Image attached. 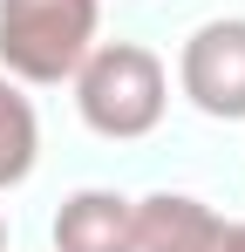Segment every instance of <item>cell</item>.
<instances>
[{
    "label": "cell",
    "instance_id": "obj_1",
    "mask_svg": "<svg viewBox=\"0 0 245 252\" xmlns=\"http://www.w3.org/2000/svg\"><path fill=\"white\" fill-rule=\"evenodd\" d=\"M68 82H75L82 123L95 129V136H109V143L150 136L163 123V109H170V75H163L157 55L136 48V41H95L75 62Z\"/></svg>",
    "mask_w": 245,
    "mask_h": 252
},
{
    "label": "cell",
    "instance_id": "obj_2",
    "mask_svg": "<svg viewBox=\"0 0 245 252\" xmlns=\"http://www.w3.org/2000/svg\"><path fill=\"white\" fill-rule=\"evenodd\" d=\"M102 0H0V75L14 82H68L95 48Z\"/></svg>",
    "mask_w": 245,
    "mask_h": 252
},
{
    "label": "cell",
    "instance_id": "obj_3",
    "mask_svg": "<svg viewBox=\"0 0 245 252\" xmlns=\"http://www.w3.org/2000/svg\"><path fill=\"white\" fill-rule=\"evenodd\" d=\"M177 89L218 123H245V21H204L177 55Z\"/></svg>",
    "mask_w": 245,
    "mask_h": 252
},
{
    "label": "cell",
    "instance_id": "obj_4",
    "mask_svg": "<svg viewBox=\"0 0 245 252\" xmlns=\"http://www.w3.org/2000/svg\"><path fill=\"white\" fill-rule=\"evenodd\" d=\"M55 252H136V198L89 184L55 211Z\"/></svg>",
    "mask_w": 245,
    "mask_h": 252
},
{
    "label": "cell",
    "instance_id": "obj_5",
    "mask_svg": "<svg viewBox=\"0 0 245 252\" xmlns=\"http://www.w3.org/2000/svg\"><path fill=\"white\" fill-rule=\"evenodd\" d=\"M218 232V211L191 191H150L136 198V252H204Z\"/></svg>",
    "mask_w": 245,
    "mask_h": 252
},
{
    "label": "cell",
    "instance_id": "obj_6",
    "mask_svg": "<svg viewBox=\"0 0 245 252\" xmlns=\"http://www.w3.org/2000/svg\"><path fill=\"white\" fill-rule=\"evenodd\" d=\"M34 157H41V116H34V102L21 95V82L0 75V191L28 184Z\"/></svg>",
    "mask_w": 245,
    "mask_h": 252
},
{
    "label": "cell",
    "instance_id": "obj_7",
    "mask_svg": "<svg viewBox=\"0 0 245 252\" xmlns=\"http://www.w3.org/2000/svg\"><path fill=\"white\" fill-rule=\"evenodd\" d=\"M204 252H245V218H218V232H211Z\"/></svg>",
    "mask_w": 245,
    "mask_h": 252
},
{
    "label": "cell",
    "instance_id": "obj_8",
    "mask_svg": "<svg viewBox=\"0 0 245 252\" xmlns=\"http://www.w3.org/2000/svg\"><path fill=\"white\" fill-rule=\"evenodd\" d=\"M0 252H7V218H0Z\"/></svg>",
    "mask_w": 245,
    "mask_h": 252
}]
</instances>
